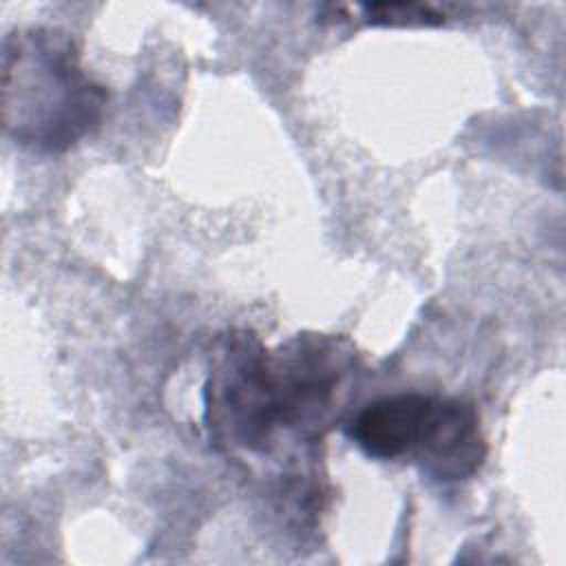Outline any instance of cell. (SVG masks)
Here are the masks:
<instances>
[{"mask_svg": "<svg viewBox=\"0 0 566 566\" xmlns=\"http://www.w3.org/2000/svg\"><path fill=\"white\" fill-rule=\"evenodd\" d=\"M106 99L66 33L31 27L4 38L2 126L15 144L64 153L99 126Z\"/></svg>", "mask_w": 566, "mask_h": 566, "instance_id": "cell-1", "label": "cell"}, {"mask_svg": "<svg viewBox=\"0 0 566 566\" xmlns=\"http://www.w3.org/2000/svg\"><path fill=\"white\" fill-rule=\"evenodd\" d=\"M486 455L480 416L471 402L444 398L438 424L416 460L436 480L471 478Z\"/></svg>", "mask_w": 566, "mask_h": 566, "instance_id": "cell-5", "label": "cell"}, {"mask_svg": "<svg viewBox=\"0 0 566 566\" xmlns=\"http://www.w3.org/2000/svg\"><path fill=\"white\" fill-rule=\"evenodd\" d=\"M444 398L429 394H396L365 405L347 422V436L356 447L376 460L420 458L424 451Z\"/></svg>", "mask_w": 566, "mask_h": 566, "instance_id": "cell-4", "label": "cell"}, {"mask_svg": "<svg viewBox=\"0 0 566 566\" xmlns=\"http://www.w3.org/2000/svg\"><path fill=\"white\" fill-rule=\"evenodd\" d=\"M206 422L214 442L261 451L281 427L270 352L248 332L219 347L206 382Z\"/></svg>", "mask_w": 566, "mask_h": 566, "instance_id": "cell-2", "label": "cell"}, {"mask_svg": "<svg viewBox=\"0 0 566 566\" xmlns=\"http://www.w3.org/2000/svg\"><path fill=\"white\" fill-rule=\"evenodd\" d=\"M369 22L374 24H438L442 15L427 4H367L365 7Z\"/></svg>", "mask_w": 566, "mask_h": 566, "instance_id": "cell-6", "label": "cell"}, {"mask_svg": "<svg viewBox=\"0 0 566 566\" xmlns=\"http://www.w3.org/2000/svg\"><path fill=\"white\" fill-rule=\"evenodd\" d=\"M281 427L318 431L329 422L340 387L354 371V354L327 336H298L270 354Z\"/></svg>", "mask_w": 566, "mask_h": 566, "instance_id": "cell-3", "label": "cell"}]
</instances>
